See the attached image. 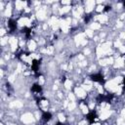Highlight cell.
<instances>
[{"instance_id": "cell-12", "label": "cell", "mask_w": 125, "mask_h": 125, "mask_svg": "<svg viewBox=\"0 0 125 125\" xmlns=\"http://www.w3.org/2000/svg\"><path fill=\"white\" fill-rule=\"evenodd\" d=\"M104 8H105V6L104 5H98V6H96V8H95V11L97 12V13H102L104 10Z\"/></svg>"}, {"instance_id": "cell-15", "label": "cell", "mask_w": 125, "mask_h": 125, "mask_svg": "<svg viewBox=\"0 0 125 125\" xmlns=\"http://www.w3.org/2000/svg\"><path fill=\"white\" fill-rule=\"evenodd\" d=\"M6 33H7V31H6L5 27L2 26V27H1V37H4V35H5Z\"/></svg>"}, {"instance_id": "cell-2", "label": "cell", "mask_w": 125, "mask_h": 125, "mask_svg": "<svg viewBox=\"0 0 125 125\" xmlns=\"http://www.w3.org/2000/svg\"><path fill=\"white\" fill-rule=\"evenodd\" d=\"M74 94H75L76 98L81 99V100L86 99V98H87V96H88L87 92H86V91H85L81 86H76V87L74 88Z\"/></svg>"}, {"instance_id": "cell-14", "label": "cell", "mask_w": 125, "mask_h": 125, "mask_svg": "<svg viewBox=\"0 0 125 125\" xmlns=\"http://www.w3.org/2000/svg\"><path fill=\"white\" fill-rule=\"evenodd\" d=\"M44 83H45V78H44L43 76H40V77H38V85L42 86Z\"/></svg>"}, {"instance_id": "cell-6", "label": "cell", "mask_w": 125, "mask_h": 125, "mask_svg": "<svg viewBox=\"0 0 125 125\" xmlns=\"http://www.w3.org/2000/svg\"><path fill=\"white\" fill-rule=\"evenodd\" d=\"M63 86H64V88L66 90H70L72 88V86H73V81L71 79H69V78H64V80H63Z\"/></svg>"}, {"instance_id": "cell-17", "label": "cell", "mask_w": 125, "mask_h": 125, "mask_svg": "<svg viewBox=\"0 0 125 125\" xmlns=\"http://www.w3.org/2000/svg\"><path fill=\"white\" fill-rule=\"evenodd\" d=\"M9 125H18V124H15V123H11V124H9Z\"/></svg>"}, {"instance_id": "cell-8", "label": "cell", "mask_w": 125, "mask_h": 125, "mask_svg": "<svg viewBox=\"0 0 125 125\" xmlns=\"http://www.w3.org/2000/svg\"><path fill=\"white\" fill-rule=\"evenodd\" d=\"M66 116H65V114L63 113V112H60V113H58V120H59V122L60 123H64L65 121H66Z\"/></svg>"}, {"instance_id": "cell-7", "label": "cell", "mask_w": 125, "mask_h": 125, "mask_svg": "<svg viewBox=\"0 0 125 125\" xmlns=\"http://www.w3.org/2000/svg\"><path fill=\"white\" fill-rule=\"evenodd\" d=\"M89 28H90V29H92L93 31H95V30H99V29H101V28H102V24H101V23H99L98 21H93V22L89 25Z\"/></svg>"}, {"instance_id": "cell-10", "label": "cell", "mask_w": 125, "mask_h": 125, "mask_svg": "<svg viewBox=\"0 0 125 125\" xmlns=\"http://www.w3.org/2000/svg\"><path fill=\"white\" fill-rule=\"evenodd\" d=\"M83 55H84L85 57L91 56V55H92V49H91L90 47H85V48L83 49Z\"/></svg>"}, {"instance_id": "cell-1", "label": "cell", "mask_w": 125, "mask_h": 125, "mask_svg": "<svg viewBox=\"0 0 125 125\" xmlns=\"http://www.w3.org/2000/svg\"><path fill=\"white\" fill-rule=\"evenodd\" d=\"M21 122L23 123L24 125H31L34 123L35 120V117H34V114L31 113V112H28V111H25L23 112L21 115V118H20Z\"/></svg>"}, {"instance_id": "cell-9", "label": "cell", "mask_w": 125, "mask_h": 125, "mask_svg": "<svg viewBox=\"0 0 125 125\" xmlns=\"http://www.w3.org/2000/svg\"><path fill=\"white\" fill-rule=\"evenodd\" d=\"M76 106H77V104L75 102H69L68 106H67V109L69 111H74L76 109Z\"/></svg>"}, {"instance_id": "cell-3", "label": "cell", "mask_w": 125, "mask_h": 125, "mask_svg": "<svg viewBox=\"0 0 125 125\" xmlns=\"http://www.w3.org/2000/svg\"><path fill=\"white\" fill-rule=\"evenodd\" d=\"M84 4V11L86 14H90L95 10L96 7V1H85Z\"/></svg>"}, {"instance_id": "cell-11", "label": "cell", "mask_w": 125, "mask_h": 125, "mask_svg": "<svg viewBox=\"0 0 125 125\" xmlns=\"http://www.w3.org/2000/svg\"><path fill=\"white\" fill-rule=\"evenodd\" d=\"M84 33H85L86 37H88V38H93V37H94V31H93L92 29H90V28L86 29Z\"/></svg>"}, {"instance_id": "cell-13", "label": "cell", "mask_w": 125, "mask_h": 125, "mask_svg": "<svg viewBox=\"0 0 125 125\" xmlns=\"http://www.w3.org/2000/svg\"><path fill=\"white\" fill-rule=\"evenodd\" d=\"M67 99H68V101H70V102H75L76 96H75L74 93H68V94H67Z\"/></svg>"}, {"instance_id": "cell-4", "label": "cell", "mask_w": 125, "mask_h": 125, "mask_svg": "<svg viewBox=\"0 0 125 125\" xmlns=\"http://www.w3.org/2000/svg\"><path fill=\"white\" fill-rule=\"evenodd\" d=\"M79 110L81 111V113L82 114H89V112H90V109H89V107H88V104H87V103L85 102V101H81L80 103H79Z\"/></svg>"}, {"instance_id": "cell-16", "label": "cell", "mask_w": 125, "mask_h": 125, "mask_svg": "<svg viewBox=\"0 0 125 125\" xmlns=\"http://www.w3.org/2000/svg\"><path fill=\"white\" fill-rule=\"evenodd\" d=\"M119 39L125 40V31H122V32H120V34H119Z\"/></svg>"}, {"instance_id": "cell-5", "label": "cell", "mask_w": 125, "mask_h": 125, "mask_svg": "<svg viewBox=\"0 0 125 125\" xmlns=\"http://www.w3.org/2000/svg\"><path fill=\"white\" fill-rule=\"evenodd\" d=\"M37 46H38V44H37V41H36V40H34V39H29V40L27 41L26 47H27L28 51L34 52V51L37 49Z\"/></svg>"}]
</instances>
